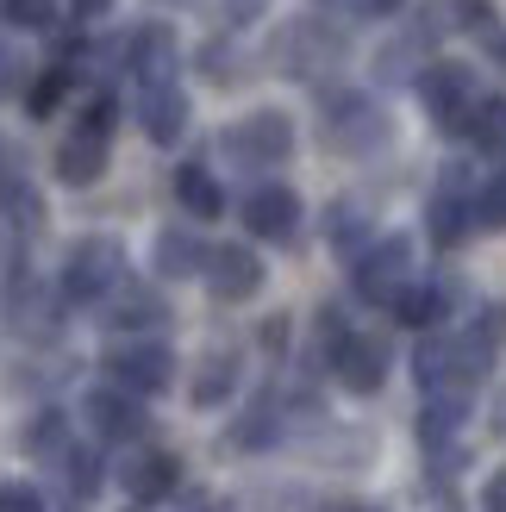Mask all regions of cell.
Listing matches in <instances>:
<instances>
[{
	"label": "cell",
	"mask_w": 506,
	"mask_h": 512,
	"mask_svg": "<svg viewBox=\"0 0 506 512\" xmlns=\"http://www.w3.org/2000/svg\"><path fill=\"white\" fill-rule=\"evenodd\" d=\"M175 63H182V50H175V32L169 25H138L132 38H125V69L138 75L144 88H169L175 82Z\"/></svg>",
	"instance_id": "cell-12"
},
{
	"label": "cell",
	"mask_w": 506,
	"mask_h": 512,
	"mask_svg": "<svg viewBox=\"0 0 506 512\" xmlns=\"http://www.w3.org/2000/svg\"><path fill=\"white\" fill-rule=\"evenodd\" d=\"M213 250L207 238L194 232V225H163L157 244H150V269H157V281H188V275H207Z\"/></svg>",
	"instance_id": "cell-13"
},
{
	"label": "cell",
	"mask_w": 506,
	"mask_h": 512,
	"mask_svg": "<svg viewBox=\"0 0 506 512\" xmlns=\"http://www.w3.org/2000/svg\"><path fill=\"white\" fill-rule=\"evenodd\" d=\"M82 419L100 444H144V431H150V413H144V400L138 394H125V388H88L82 394Z\"/></svg>",
	"instance_id": "cell-8"
},
{
	"label": "cell",
	"mask_w": 506,
	"mask_h": 512,
	"mask_svg": "<svg viewBox=\"0 0 506 512\" xmlns=\"http://www.w3.org/2000/svg\"><path fill=\"white\" fill-rule=\"evenodd\" d=\"M475 219H482V225H506V169L475 194Z\"/></svg>",
	"instance_id": "cell-34"
},
{
	"label": "cell",
	"mask_w": 506,
	"mask_h": 512,
	"mask_svg": "<svg viewBox=\"0 0 506 512\" xmlns=\"http://www.w3.org/2000/svg\"><path fill=\"white\" fill-rule=\"evenodd\" d=\"M244 232H250V238L294 244V232H300V194H294L288 182H263L257 194L244 200Z\"/></svg>",
	"instance_id": "cell-11"
},
{
	"label": "cell",
	"mask_w": 506,
	"mask_h": 512,
	"mask_svg": "<svg viewBox=\"0 0 506 512\" xmlns=\"http://www.w3.org/2000/svg\"><path fill=\"white\" fill-rule=\"evenodd\" d=\"M0 213H7V225H19V232L32 238L44 225V194L32 182H19V175H7V182H0Z\"/></svg>",
	"instance_id": "cell-27"
},
{
	"label": "cell",
	"mask_w": 506,
	"mask_h": 512,
	"mask_svg": "<svg viewBox=\"0 0 506 512\" xmlns=\"http://www.w3.org/2000/svg\"><path fill=\"white\" fill-rule=\"evenodd\" d=\"M332 375L344 381L350 394H375L388 381V344L369 338V331H350V344L332 356Z\"/></svg>",
	"instance_id": "cell-15"
},
{
	"label": "cell",
	"mask_w": 506,
	"mask_h": 512,
	"mask_svg": "<svg viewBox=\"0 0 506 512\" xmlns=\"http://www.w3.org/2000/svg\"><path fill=\"white\" fill-rule=\"evenodd\" d=\"M357 7H363V13H375V19H382V13H400V7H407V0H357Z\"/></svg>",
	"instance_id": "cell-41"
},
{
	"label": "cell",
	"mask_w": 506,
	"mask_h": 512,
	"mask_svg": "<svg viewBox=\"0 0 506 512\" xmlns=\"http://www.w3.org/2000/svg\"><path fill=\"white\" fill-rule=\"evenodd\" d=\"M163 319H169V300L157 288H144V281H125L107 300V325L125 331V338H150V331H163Z\"/></svg>",
	"instance_id": "cell-16"
},
{
	"label": "cell",
	"mask_w": 506,
	"mask_h": 512,
	"mask_svg": "<svg viewBox=\"0 0 506 512\" xmlns=\"http://www.w3.org/2000/svg\"><path fill=\"white\" fill-rule=\"evenodd\" d=\"M100 369H107L113 388L138 394V400L175 388V350H169L163 338H113L107 356H100Z\"/></svg>",
	"instance_id": "cell-4"
},
{
	"label": "cell",
	"mask_w": 506,
	"mask_h": 512,
	"mask_svg": "<svg viewBox=\"0 0 506 512\" xmlns=\"http://www.w3.org/2000/svg\"><path fill=\"white\" fill-rule=\"evenodd\" d=\"M107 163H113V144L82 132V125L57 144V182H69V188H94L100 175H107Z\"/></svg>",
	"instance_id": "cell-18"
},
{
	"label": "cell",
	"mask_w": 506,
	"mask_h": 512,
	"mask_svg": "<svg viewBox=\"0 0 506 512\" xmlns=\"http://www.w3.org/2000/svg\"><path fill=\"white\" fill-rule=\"evenodd\" d=\"M494 57H500V63H506V32H500V38H494Z\"/></svg>",
	"instance_id": "cell-43"
},
{
	"label": "cell",
	"mask_w": 506,
	"mask_h": 512,
	"mask_svg": "<svg viewBox=\"0 0 506 512\" xmlns=\"http://www.w3.org/2000/svg\"><path fill=\"white\" fill-rule=\"evenodd\" d=\"M188 113H194V107H188V94L175 88V82H169V88H144V100H138V125H144V138H150V144H163V150L188 132Z\"/></svg>",
	"instance_id": "cell-19"
},
{
	"label": "cell",
	"mask_w": 506,
	"mask_h": 512,
	"mask_svg": "<svg viewBox=\"0 0 506 512\" xmlns=\"http://www.w3.org/2000/svg\"><path fill=\"white\" fill-rule=\"evenodd\" d=\"M219 150H225L232 163H244V169H275V163L294 157V119L275 113V107L244 113V119H232V125L219 132Z\"/></svg>",
	"instance_id": "cell-5"
},
{
	"label": "cell",
	"mask_w": 506,
	"mask_h": 512,
	"mask_svg": "<svg viewBox=\"0 0 506 512\" xmlns=\"http://www.w3.org/2000/svg\"><path fill=\"white\" fill-rule=\"evenodd\" d=\"M263 256L250 250V244H219L213 250V263H207V294L219 306H238V300H257L263 294Z\"/></svg>",
	"instance_id": "cell-10"
},
{
	"label": "cell",
	"mask_w": 506,
	"mask_h": 512,
	"mask_svg": "<svg viewBox=\"0 0 506 512\" xmlns=\"http://www.w3.org/2000/svg\"><path fill=\"white\" fill-rule=\"evenodd\" d=\"M157 7H200V0H157Z\"/></svg>",
	"instance_id": "cell-42"
},
{
	"label": "cell",
	"mask_w": 506,
	"mask_h": 512,
	"mask_svg": "<svg viewBox=\"0 0 506 512\" xmlns=\"http://www.w3.org/2000/svg\"><path fill=\"white\" fill-rule=\"evenodd\" d=\"M69 88H75V82H69V69H63V63H50L38 82L25 88V113H32V119H50V113H57V100H63Z\"/></svg>",
	"instance_id": "cell-29"
},
{
	"label": "cell",
	"mask_w": 506,
	"mask_h": 512,
	"mask_svg": "<svg viewBox=\"0 0 506 512\" xmlns=\"http://www.w3.org/2000/svg\"><path fill=\"white\" fill-rule=\"evenodd\" d=\"M7 325H13V331L32 325L38 338H44L50 325H57V300H50V288H44L32 269H19V263L7 269Z\"/></svg>",
	"instance_id": "cell-17"
},
{
	"label": "cell",
	"mask_w": 506,
	"mask_h": 512,
	"mask_svg": "<svg viewBox=\"0 0 506 512\" xmlns=\"http://www.w3.org/2000/svg\"><path fill=\"white\" fill-rule=\"evenodd\" d=\"M25 456H38V463H63V456L75 450V438H69V419L57 413V406H44V413L25 425Z\"/></svg>",
	"instance_id": "cell-23"
},
{
	"label": "cell",
	"mask_w": 506,
	"mask_h": 512,
	"mask_svg": "<svg viewBox=\"0 0 506 512\" xmlns=\"http://www.w3.org/2000/svg\"><path fill=\"white\" fill-rule=\"evenodd\" d=\"M175 488H182V456L175 450H132L125 456V494L138 506L175 500Z\"/></svg>",
	"instance_id": "cell-14"
},
{
	"label": "cell",
	"mask_w": 506,
	"mask_h": 512,
	"mask_svg": "<svg viewBox=\"0 0 506 512\" xmlns=\"http://www.w3.org/2000/svg\"><path fill=\"white\" fill-rule=\"evenodd\" d=\"M194 63H200V75H207L213 88H238L244 82V50L232 38H207L194 50Z\"/></svg>",
	"instance_id": "cell-26"
},
{
	"label": "cell",
	"mask_w": 506,
	"mask_h": 512,
	"mask_svg": "<svg viewBox=\"0 0 506 512\" xmlns=\"http://www.w3.org/2000/svg\"><path fill=\"white\" fill-rule=\"evenodd\" d=\"M13 32H57V0H0Z\"/></svg>",
	"instance_id": "cell-31"
},
{
	"label": "cell",
	"mask_w": 506,
	"mask_h": 512,
	"mask_svg": "<svg viewBox=\"0 0 506 512\" xmlns=\"http://www.w3.org/2000/svg\"><path fill=\"white\" fill-rule=\"evenodd\" d=\"M19 88V57H13V44L0 38V94H13Z\"/></svg>",
	"instance_id": "cell-36"
},
{
	"label": "cell",
	"mask_w": 506,
	"mask_h": 512,
	"mask_svg": "<svg viewBox=\"0 0 506 512\" xmlns=\"http://www.w3.org/2000/svg\"><path fill=\"white\" fill-rule=\"evenodd\" d=\"M275 438H282V406H275V394H263L257 406H244V413H238L232 450H269Z\"/></svg>",
	"instance_id": "cell-24"
},
{
	"label": "cell",
	"mask_w": 506,
	"mask_h": 512,
	"mask_svg": "<svg viewBox=\"0 0 506 512\" xmlns=\"http://www.w3.org/2000/svg\"><path fill=\"white\" fill-rule=\"evenodd\" d=\"M350 281H357V294L375 300V306H394L400 288H413V238H375L363 256H357V269H350Z\"/></svg>",
	"instance_id": "cell-6"
},
{
	"label": "cell",
	"mask_w": 506,
	"mask_h": 512,
	"mask_svg": "<svg viewBox=\"0 0 506 512\" xmlns=\"http://www.w3.org/2000/svg\"><path fill=\"white\" fill-rule=\"evenodd\" d=\"M475 194H469V175H463V163H444V175H438V194H432V207H425V232H432V244H463L469 232H475Z\"/></svg>",
	"instance_id": "cell-9"
},
{
	"label": "cell",
	"mask_w": 506,
	"mask_h": 512,
	"mask_svg": "<svg viewBox=\"0 0 506 512\" xmlns=\"http://www.w3.org/2000/svg\"><path fill=\"white\" fill-rule=\"evenodd\" d=\"M175 200H182L194 219H219L225 213V188L213 182L207 163H182V169H175Z\"/></svg>",
	"instance_id": "cell-21"
},
{
	"label": "cell",
	"mask_w": 506,
	"mask_h": 512,
	"mask_svg": "<svg viewBox=\"0 0 506 512\" xmlns=\"http://www.w3.org/2000/svg\"><path fill=\"white\" fill-rule=\"evenodd\" d=\"M125 244L107 238V232H94V238H75L69 256H63V275H57V300L63 306H100V300H113L125 288Z\"/></svg>",
	"instance_id": "cell-3"
},
{
	"label": "cell",
	"mask_w": 506,
	"mask_h": 512,
	"mask_svg": "<svg viewBox=\"0 0 506 512\" xmlns=\"http://www.w3.org/2000/svg\"><path fill=\"white\" fill-rule=\"evenodd\" d=\"M344 57H350V38L332 19H282L275 38H269V63H275V75H288V82H319V75H332Z\"/></svg>",
	"instance_id": "cell-2"
},
{
	"label": "cell",
	"mask_w": 506,
	"mask_h": 512,
	"mask_svg": "<svg viewBox=\"0 0 506 512\" xmlns=\"http://www.w3.org/2000/svg\"><path fill=\"white\" fill-rule=\"evenodd\" d=\"M107 7H113V0H69V13H75V19H100Z\"/></svg>",
	"instance_id": "cell-40"
},
{
	"label": "cell",
	"mask_w": 506,
	"mask_h": 512,
	"mask_svg": "<svg viewBox=\"0 0 506 512\" xmlns=\"http://www.w3.org/2000/svg\"><path fill=\"white\" fill-rule=\"evenodd\" d=\"M469 138L482 150H494V157H506V100H482V107H475Z\"/></svg>",
	"instance_id": "cell-30"
},
{
	"label": "cell",
	"mask_w": 506,
	"mask_h": 512,
	"mask_svg": "<svg viewBox=\"0 0 506 512\" xmlns=\"http://www.w3.org/2000/svg\"><path fill=\"white\" fill-rule=\"evenodd\" d=\"M482 512H506V475H494V481H488V500H482Z\"/></svg>",
	"instance_id": "cell-39"
},
{
	"label": "cell",
	"mask_w": 506,
	"mask_h": 512,
	"mask_svg": "<svg viewBox=\"0 0 506 512\" xmlns=\"http://www.w3.org/2000/svg\"><path fill=\"white\" fill-rule=\"evenodd\" d=\"M263 350L275 356V350H288V319L275 313V319H263Z\"/></svg>",
	"instance_id": "cell-37"
},
{
	"label": "cell",
	"mask_w": 506,
	"mask_h": 512,
	"mask_svg": "<svg viewBox=\"0 0 506 512\" xmlns=\"http://www.w3.org/2000/svg\"><path fill=\"white\" fill-rule=\"evenodd\" d=\"M419 100H425V113H432L444 132H469V119H475V75L463 63H425L419 75Z\"/></svg>",
	"instance_id": "cell-7"
},
{
	"label": "cell",
	"mask_w": 506,
	"mask_h": 512,
	"mask_svg": "<svg viewBox=\"0 0 506 512\" xmlns=\"http://www.w3.org/2000/svg\"><path fill=\"white\" fill-rule=\"evenodd\" d=\"M238 394V350H225V344H213L207 356L194 363V381H188V400L200 406V413H213V406H225Z\"/></svg>",
	"instance_id": "cell-20"
},
{
	"label": "cell",
	"mask_w": 506,
	"mask_h": 512,
	"mask_svg": "<svg viewBox=\"0 0 506 512\" xmlns=\"http://www.w3.org/2000/svg\"><path fill=\"white\" fill-rule=\"evenodd\" d=\"M388 313L400 325H413V331H432L444 319V288H438V281H413V288H400V300L388 306Z\"/></svg>",
	"instance_id": "cell-25"
},
{
	"label": "cell",
	"mask_w": 506,
	"mask_h": 512,
	"mask_svg": "<svg viewBox=\"0 0 506 512\" xmlns=\"http://www.w3.org/2000/svg\"><path fill=\"white\" fill-rule=\"evenodd\" d=\"M394 138V119L375 107V94L363 88H332L319 94V144L338 157H375Z\"/></svg>",
	"instance_id": "cell-1"
},
{
	"label": "cell",
	"mask_w": 506,
	"mask_h": 512,
	"mask_svg": "<svg viewBox=\"0 0 506 512\" xmlns=\"http://www.w3.org/2000/svg\"><path fill=\"white\" fill-rule=\"evenodd\" d=\"M7 175H13V163H7V150H0V182H7Z\"/></svg>",
	"instance_id": "cell-44"
},
{
	"label": "cell",
	"mask_w": 506,
	"mask_h": 512,
	"mask_svg": "<svg viewBox=\"0 0 506 512\" xmlns=\"http://www.w3.org/2000/svg\"><path fill=\"white\" fill-rule=\"evenodd\" d=\"M450 13H457L463 32H475V38H500V13H494V0H450Z\"/></svg>",
	"instance_id": "cell-32"
},
{
	"label": "cell",
	"mask_w": 506,
	"mask_h": 512,
	"mask_svg": "<svg viewBox=\"0 0 506 512\" xmlns=\"http://www.w3.org/2000/svg\"><path fill=\"white\" fill-rule=\"evenodd\" d=\"M63 475H69V500H94L100 494V450L94 444H75L63 456Z\"/></svg>",
	"instance_id": "cell-28"
},
{
	"label": "cell",
	"mask_w": 506,
	"mask_h": 512,
	"mask_svg": "<svg viewBox=\"0 0 506 512\" xmlns=\"http://www.w3.org/2000/svg\"><path fill=\"white\" fill-rule=\"evenodd\" d=\"M0 512H44V494L32 481H0Z\"/></svg>",
	"instance_id": "cell-35"
},
{
	"label": "cell",
	"mask_w": 506,
	"mask_h": 512,
	"mask_svg": "<svg viewBox=\"0 0 506 512\" xmlns=\"http://www.w3.org/2000/svg\"><path fill=\"white\" fill-rule=\"evenodd\" d=\"M369 238H375V225H369V213L357 207V200H332V207H325V244H332V250L363 256Z\"/></svg>",
	"instance_id": "cell-22"
},
{
	"label": "cell",
	"mask_w": 506,
	"mask_h": 512,
	"mask_svg": "<svg viewBox=\"0 0 506 512\" xmlns=\"http://www.w3.org/2000/svg\"><path fill=\"white\" fill-rule=\"evenodd\" d=\"M75 125H82V132H94V138H113V125H119V100H113V94H94V100H88V113L75 119Z\"/></svg>",
	"instance_id": "cell-33"
},
{
	"label": "cell",
	"mask_w": 506,
	"mask_h": 512,
	"mask_svg": "<svg viewBox=\"0 0 506 512\" xmlns=\"http://www.w3.org/2000/svg\"><path fill=\"white\" fill-rule=\"evenodd\" d=\"M263 13V0H225V19L232 25H244V19H257Z\"/></svg>",
	"instance_id": "cell-38"
}]
</instances>
